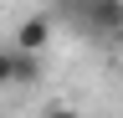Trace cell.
Returning <instances> with one entry per match:
<instances>
[{
	"label": "cell",
	"instance_id": "obj_3",
	"mask_svg": "<svg viewBox=\"0 0 123 118\" xmlns=\"http://www.w3.org/2000/svg\"><path fill=\"white\" fill-rule=\"evenodd\" d=\"M41 77V51H21L15 46V87H31Z\"/></svg>",
	"mask_w": 123,
	"mask_h": 118
},
{
	"label": "cell",
	"instance_id": "obj_4",
	"mask_svg": "<svg viewBox=\"0 0 123 118\" xmlns=\"http://www.w3.org/2000/svg\"><path fill=\"white\" fill-rule=\"evenodd\" d=\"M0 87H15V46H0Z\"/></svg>",
	"mask_w": 123,
	"mask_h": 118
},
{
	"label": "cell",
	"instance_id": "obj_5",
	"mask_svg": "<svg viewBox=\"0 0 123 118\" xmlns=\"http://www.w3.org/2000/svg\"><path fill=\"white\" fill-rule=\"evenodd\" d=\"M41 118H82V113H77L72 103H46V108H41Z\"/></svg>",
	"mask_w": 123,
	"mask_h": 118
},
{
	"label": "cell",
	"instance_id": "obj_2",
	"mask_svg": "<svg viewBox=\"0 0 123 118\" xmlns=\"http://www.w3.org/2000/svg\"><path fill=\"white\" fill-rule=\"evenodd\" d=\"M51 31H56L51 16H46V10H31V16L21 21V31H15V46L21 51H46L51 46Z\"/></svg>",
	"mask_w": 123,
	"mask_h": 118
},
{
	"label": "cell",
	"instance_id": "obj_1",
	"mask_svg": "<svg viewBox=\"0 0 123 118\" xmlns=\"http://www.w3.org/2000/svg\"><path fill=\"white\" fill-rule=\"evenodd\" d=\"M72 16L92 41L123 46V0H72Z\"/></svg>",
	"mask_w": 123,
	"mask_h": 118
}]
</instances>
